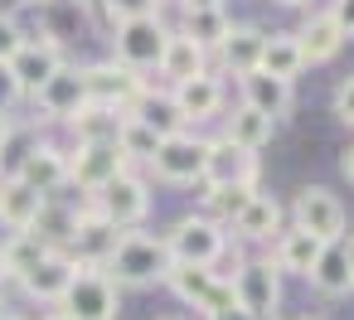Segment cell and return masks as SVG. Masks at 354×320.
Listing matches in <instances>:
<instances>
[{
  "instance_id": "18",
  "label": "cell",
  "mask_w": 354,
  "mask_h": 320,
  "mask_svg": "<svg viewBox=\"0 0 354 320\" xmlns=\"http://www.w3.org/2000/svg\"><path fill=\"white\" fill-rule=\"evenodd\" d=\"M238 93H243V107H252V112H262V117H272V122L286 117L291 102H296L291 83L267 78V73H243V78H238Z\"/></svg>"
},
{
  "instance_id": "27",
  "label": "cell",
  "mask_w": 354,
  "mask_h": 320,
  "mask_svg": "<svg viewBox=\"0 0 354 320\" xmlns=\"http://www.w3.org/2000/svg\"><path fill=\"white\" fill-rule=\"evenodd\" d=\"M233 233L248 238V243H272V238L281 233V204H277L272 194H257V199L233 218Z\"/></svg>"
},
{
  "instance_id": "9",
  "label": "cell",
  "mask_w": 354,
  "mask_h": 320,
  "mask_svg": "<svg viewBox=\"0 0 354 320\" xmlns=\"http://www.w3.org/2000/svg\"><path fill=\"white\" fill-rule=\"evenodd\" d=\"M6 64H10V73H15L20 93H25V97H35V93H39V88H44V83L68 64V59H64V44H59L54 35H39V39H25Z\"/></svg>"
},
{
  "instance_id": "35",
  "label": "cell",
  "mask_w": 354,
  "mask_h": 320,
  "mask_svg": "<svg viewBox=\"0 0 354 320\" xmlns=\"http://www.w3.org/2000/svg\"><path fill=\"white\" fill-rule=\"evenodd\" d=\"M117 146H122V156H127V160H146V165H151V156L160 151V136H156L151 126H141L136 117H127V122H122V131H117Z\"/></svg>"
},
{
  "instance_id": "53",
  "label": "cell",
  "mask_w": 354,
  "mask_h": 320,
  "mask_svg": "<svg viewBox=\"0 0 354 320\" xmlns=\"http://www.w3.org/2000/svg\"><path fill=\"white\" fill-rule=\"evenodd\" d=\"M0 281H6V276H0Z\"/></svg>"
},
{
  "instance_id": "26",
  "label": "cell",
  "mask_w": 354,
  "mask_h": 320,
  "mask_svg": "<svg viewBox=\"0 0 354 320\" xmlns=\"http://www.w3.org/2000/svg\"><path fill=\"white\" fill-rule=\"evenodd\" d=\"M78 209H83V204H78ZM78 209H73V204H59V199H44V209H39V218L30 223V233H35L49 252H64V247H68V238H73Z\"/></svg>"
},
{
  "instance_id": "24",
  "label": "cell",
  "mask_w": 354,
  "mask_h": 320,
  "mask_svg": "<svg viewBox=\"0 0 354 320\" xmlns=\"http://www.w3.org/2000/svg\"><path fill=\"white\" fill-rule=\"evenodd\" d=\"M296 44H301V59H306V64H330V59L344 49V35H339V25H335L325 10H315V15L296 30Z\"/></svg>"
},
{
  "instance_id": "50",
  "label": "cell",
  "mask_w": 354,
  "mask_h": 320,
  "mask_svg": "<svg viewBox=\"0 0 354 320\" xmlns=\"http://www.w3.org/2000/svg\"><path fill=\"white\" fill-rule=\"evenodd\" d=\"M73 6H78V10H83V6H88V0H73Z\"/></svg>"
},
{
  "instance_id": "11",
  "label": "cell",
  "mask_w": 354,
  "mask_h": 320,
  "mask_svg": "<svg viewBox=\"0 0 354 320\" xmlns=\"http://www.w3.org/2000/svg\"><path fill=\"white\" fill-rule=\"evenodd\" d=\"M117 243H122V228H112L102 214H93L88 204L78 209V223H73V238H68V257H73V267H107V257L117 252Z\"/></svg>"
},
{
  "instance_id": "6",
  "label": "cell",
  "mask_w": 354,
  "mask_h": 320,
  "mask_svg": "<svg viewBox=\"0 0 354 320\" xmlns=\"http://www.w3.org/2000/svg\"><path fill=\"white\" fill-rule=\"evenodd\" d=\"M83 88H88V102L112 107V112H122V117H131V107L146 97V78L131 73V68H122L117 59L88 64V68H83Z\"/></svg>"
},
{
  "instance_id": "4",
  "label": "cell",
  "mask_w": 354,
  "mask_h": 320,
  "mask_svg": "<svg viewBox=\"0 0 354 320\" xmlns=\"http://www.w3.org/2000/svg\"><path fill=\"white\" fill-rule=\"evenodd\" d=\"M165 39L170 30L160 25V15H141V20H127V25H112V49H117V64L131 68V73H151L165 54Z\"/></svg>"
},
{
  "instance_id": "20",
  "label": "cell",
  "mask_w": 354,
  "mask_h": 320,
  "mask_svg": "<svg viewBox=\"0 0 354 320\" xmlns=\"http://www.w3.org/2000/svg\"><path fill=\"white\" fill-rule=\"evenodd\" d=\"M204 185H257V156L233 151L228 141H209Z\"/></svg>"
},
{
  "instance_id": "19",
  "label": "cell",
  "mask_w": 354,
  "mask_h": 320,
  "mask_svg": "<svg viewBox=\"0 0 354 320\" xmlns=\"http://www.w3.org/2000/svg\"><path fill=\"white\" fill-rule=\"evenodd\" d=\"M156 73H160V78H170V88H175V83H189V78L209 73V54H204L194 39H185L180 30H170V39H165V54H160Z\"/></svg>"
},
{
  "instance_id": "28",
  "label": "cell",
  "mask_w": 354,
  "mask_h": 320,
  "mask_svg": "<svg viewBox=\"0 0 354 320\" xmlns=\"http://www.w3.org/2000/svg\"><path fill=\"white\" fill-rule=\"evenodd\" d=\"M301 68H306V59H301V44H296V35H267L257 73H267V78H281V83H296V73H301Z\"/></svg>"
},
{
  "instance_id": "1",
  "label": "cell",
  "mask_w": 354,
  "mask_h": 320,
  "mask_svg": "<svg viewBox=\"0 0 354 320\" xmlns=\"http://www.w3.org/2000/svg\"><path fill=\"white\" fill-rule=\"evenodd\" d=\"M175 262H170V252H165V238H151V233H122V243H117V252L107 257V281L122 291V286H156V281H165V272H170Z\"/></svg>"
},
{
  "instance_id": "14",
  "label": "cell",
  "mask_w": 354,
  "mask_h": 320,
  "mask_svg": "<svg viewBox=\"0 0 354 320\" xmlns=\"http://www.w3.org/2000/svg\"><path fill=\"white\" fill-rule=\"evenodd\" d=\"M35 102L44 107V117H54V122H68V117H78L83 107H88V88H83V68H73V64H64L39 93H35Z\"/></svg>"
},
{
  "instance_id": "25",
  "label": "cell",
  "mask_w": 354,
  "mask_h": 320,
  "mask_svg": "<svg viewBox=\"0 0 354 320\" xmlns=\"http://www.w3.org/2000/svg\"><path fill=\"white\" fill-rule=\"evenodd\" d=\"M44 257H49V247H44L35 233H10L6 243H0V276L25 281V276H30Z\"/></svg>"
},
{
  "instance_id": "37",
  "label": "cell",
  "mask_w": 354,
  "mask_h": 320,
  "mask_svg": "<svg viewBox=\"0 0 354 320\" xmlns=\"http://www.w3.org/2000/svg\"><path fill=\"white\" fill-rule=\"evenodd\" d=\"M228 305H238V301H233V281H228V276H218V281H214V291L204 296L199 315H218V310H228Z\"/></svg>"
},
{
  "instance_id": "8",
  "label": "cell",
  "mask_w": 354,
  "mask_h": 320,
  "mask_svg": "<svg viewBox=\"0 0 354 320\" xmlns=\"http://www.w3.org/2000/svg\"><path fill=\"white\" fill-rule=\"evenodd\" d=\"M291 228H301V233H310L315 243H339L344 238V204L330 194V189H320V185H306L296 199H291Z\"/></svg>"
},
{
  "instance_id": "22",
  "label": "cell",
  "mask_w": 354,
  "mask_h": 320,
  "mask_svg": "<svg viewBox=\"0 0 354 320\" xmlns=\"http://www.w3.org/2000/svg\"><path fill=\"white\" fill-rule=\"evenodd\" d=\"M320 247H325V243H315L310 233H301V228H281V233L272 238V267H277V272L310 276V267H315Z\"/></svg>"
},
{
  "instance_id": "36",
  "label": "cell",
  "mask_w": 354,
  "mask_h": 320,
  "mask_svg": "<svg viewBox=\"0 0 354 320\" xmlns=\"http://www.w3.org/2000/svg\"><path fill=\"white\" fill-rule=\"evenodd\" d=\"M102 15L112 25H127V20H141V15H156V0H97Z\"/></svg>"
},
{
  "instance_id": "13",
  "label": "cell",
  "mask_w": 354,
  "mask_h": 320,
  "mask_svg": "<svg viewBox=\"0 0 354 320\" xmlns=\"http://www.w3.org/2000/svg\"><path fill=\"white\" fill-rule=\"evenodd\" d=\"M15 180H25L30 189H39L44 199H54V189H64L68 185V156L59 151V146H30L20 160H15V170H10Z\"/></svg>"
},
{
  "instance_id": "3",
  "label": "cell",
  "mask_w": 354,
  "mask_h": 320,
  "mask_svg": "<svg viewBox=\"0 0 354 320\" xmlns=\"http://www.w3.org/2000/svg\"><path fill=\"white\" fill-rule=\"evenodd\" d=\"M93 214H102L112 228H122V233H136V223L151 214V189H146V180L141 175H117V180H107L102 189H93L88 199H83Z\"/></svg>"
},
{
  "instance_id": "44",
  "label": "cell",
  "mask_w": 354,
  "mask_h": 320,
  "mask_svg": "<svg viewBox=\"0 0 354 320\" xmlns=\"http://www.w3.org/2000/svg\"><path fill=\"white\" fill-rule=\"evenodd\" d=\"M10 136H15V126H10V117L0 112V156H6V146H10Z\"/></svg>"
},
{
  "instance_id": "29",
  "label": "cell",
  "mask_w": 354,
  "mask_h": 320,
  "mask_svg": "<svg viewBox=\"0 0 354 320\" xmlns=\"http://www.w3.org/2000/svg\"><path fill=\"white\" fill-rule=\"evenodd\" d=\"M122 122H127L122 112H112V107H97V102H88L78 117H68V126H73L78 146H107V141H117Z\"/></svg>"
},
{
  "instance_id": "51",
  "label": "cell",
  "mask_w": 354,
  "mask_h": 320,
  "mask_svg": "<svg viewBox=\"0 0 354 320\" xmlns=\"http://www.w3.org/2000/svg\"><path fill=\"white\" fill-rule=\"evenodd\" d=\"M0 320H20V315H0Z\"/></svg>"
},
{
  "instance_id": "40",
  "label": "cell",
  "mask_w": 354,
  "mask_h": 320,
  "mask_svg": "<svg viewBox=\"0 0 354 320\" xmlns=\"http://www.w3.org/2000/svg\"><path fill=\"white\" fill-rule=\"evenodd\" d=\"M325 15L339 25L344 39H354V0H330V10H325Z\"/></svg>"
},
{
  "instance_id": "48",
  "label": "cell",
  "mask_w": 354,
  "mask_h": 320,
  "mask_svg": "<svg viewBox=\"0 0 354 320\" xmlns=\"http://www.w3.org/2000/svg\"><path fill=\"white\" fill-rule=\"evenodd\" d=\"M20 6H49V0H20Z\"/></svg>"
},
{
  "instance_id": "41",
  "label": "cell",
  "mask_w": 354,
  "mask_h": 320,
  "mask_svg": "<svg viewBox=\"0 0 354 320\" xmlns=\"http://www.w3.org/2000/svg\"><path fill=\"white\" fill-rule=\"evenodd\" d=\"M25 44V35H20V25L10 20V15H0V59H10L15 49Z\"/></svg>"
},
{
  "instance_id": "43",
  "label": "cell",
  "mask_w": 354,
  "mask_h": 320,
  "mask_svg": "<svg viewBox=\"0 0 354 320\" xmlns=\"http://www.w3.org/2000/svg\"><path fill=\"white\" fill-rule=\"evenodd\" d=\"M180 10H223V0H180Z\"/></svg>"
},
{
  "instance_id": "7",
  "label": "cell",
  "mask_w": 354,
  "mask_h": 320,
  "mask_svg": "<svg viewBox=\"0 0 354 320\" xmlns=\"http://www.w3.org/2000/svg\"><path fill=\"white\" fill-rule=\"evenodd\" d=\"M204 165H209V141L204 136H189V131L165 136L160 151L151 156V170L165 185H204Z\"/></svg>"
},
{
  "instance_id": "34",
  "label": "cell",
  "mask_w": 354,
  "mask_h": 320,
  "mask_svg": "<svg viewBox=\"0 0 354 320\" xmlns=\"http://www.w3.org/2000/svg\"><path fill=\"white\" fill-rule=\"evenodd\" d=\"M214 281H218L214 267H180V262H175V267L165 272V286H170L185 305H194V310L204 305V296L214 291Z\"/></svg>"
},
{
  "instance_id": "10",
  "label": "cell",
  "mask_w": 354,
  "mask_h": 320,
  "mask_svg": "<svg viewBox=\"0 0 354 320\" xmlns=\"http://www.w3.org/2000/svg\"><path fill=\"white\" fill-rule=\"evenodd\" d=\"M233 281V301L248 310V315H277V296H281V281H277V267L267 257H252V262H238L228 272Z\"/></svg>"
},
{
  "instance_id": "33",
  "label": "cell",
  "mask_w": 354,
  "mask_h": 320,
  "mask_svg": "<svg viewBox=\"0 0 354 320\" xmlns=\"http://www.w3.org/2000/svg\"><path fill=\"white\" fill-rule=\"evenodd\" d=\"M228 30H233L228 10H185V20H180V35H185V39H194L204 54H209V49H218Z\"/></svg>"
},
{
  "instance_id": "12",
  "label": "cell",
  "mask_w": 354,
  "mask_h": 320,
  "mask_svg": "<svg viewBox=\"0 0 354 320\" xmlns=\"http://www.w3.org/2000/svg\"><path fill=\"white\" fill-rule=\"evenodd\" d=\"M131 170V160L122 156V146L117 141H107V146H78L73 156H68V185H78V189H102L107 180H117V175H127Z\"/></svg>"
},
{
  "instance_id": "21",
  "label": "cell",
  "mask_w": 354,
  "mask_h": 320,
  "mask_svg": "<svg viewBox=\"0 0 354 320\" xmlns=\"http://www.w3.org/2000/svg\"><path fill=\"white\" fill-rule=\"evenodd\" d=\"M272 131H277V122L272 117H262V112H252V107H233L228 112V122H223V136L218 141H228L233 151H248V156H257L267 141H272Z\"/></svg>"
},
{
  "instance_id": "16",
  "label": "cell",
  "mask_w": 354,
  "mask_h": 320,
  "mask_svg": "<svg viewBox=\"0 0 354 320\" xmlns=\"http://www.w3.org/2000/svg\"><path fill=\"white\" fill-rule=\"evenodd\" d=\"M262 44H267V35H262L257 25H233V30L223 35V44L214 49V54H218V68L233 73V78L257 73V64H262Z\"/></svg>"
},
{
  "instance_id": "49",
  "label": "cell",
  "mask_w": 354,
  "mask_h": 320,
  "mask_svg": "<svg viewBox=\"0 0 354 320\" xmlns=\"http://www.w3.org/2000/svg\"><path fill=\"white\" fill-rule=\"evenodd\" d=\"M44 320H68V315H59V310H54V315H44Z\"/></svg>"
},
{
  "instance_id": "2",
  "label": "cell",
  "mask_w": 354,
  "mask_h": 320,
  "mask_svg": "<svg viewBox=\"0 0 354 320\" xmlns=\"http://www.w3.org/2000/svg\"><path fill=\"white\" fill-rule=\"evenodd\" d=\"M165 252H170V262H180V267H214V272H218V262H223V252H228V233H223V223L194 214V218H180V223L165 233Z\"/></svg>"
},
{
  "instance_id": "23",
  "label": "cell",
  "mask_w": 354,
  "mask_h": 320,
  "mask_svg": "<svg viewBox=\"0 0 354 320\" xmlns=\"http://www.w3.org/2000/svg\"><path fill=\"white\" fill-rule=\"evenodd\" d=\"M73 272H78V267H73V257H68V252H49V257H44V262H39V267H35V272H30V276L20 281V286H25V296L59 305V296L68 291Z\"/></svg>"
},
{
  "instance_id": "46",
  "label": "cell",
  "mask_w": 354,
  "mask_h": 320,
  "mask_svg": "<svg viewBox=\"0 0 354 320\" xmlns=\"http://www.w3.org/2000/svg\"><path fill=\"white\" fill-rule=\"evenodd\" d=\"M344 247V262H349V272H354V233H349V243H339Z\"/></svg>"
},
{
  "instance_id": "30",
  "label": "cell",
  "mask_w": 354,
  "mask_h": 320,
  "mask_svg": "<svg viewBox=\"0 0 354 320\" xmlns=\"http://www.w3.org/2000/svg\"><path fill=\"white\" fill-rule=\"evenodd\" d=\"M310 281H315V291H325V296H349V291H354V272H349L339 243L320 247V257H315V267H310Z\"/></svg>"
},
{
  "instance_id": "15",
  "label": "cell",
  "mask_w": 354,
  "mask_h": 320,
  "mask_svg": "<svg viewBox=\"0 0 354 320\" xmlns=\"http://www.w3.org/2000/svg\"><path fill=\"white\" fill-rule=\"evenodd\" d=\"M170 102H175V112H180L185 126H189V122H204V117H214V112L223 107V78L199 73V78H189V83H175V88H170Z\"/></svg>"
},
{
  "instance_id": "32",
  "label": "cell",
  "mask_w": 354,
  "mask_h": 320,
  "mask_svg": "<svg viewBox=\"0 0 354 320\" xmlns=\"http://www.w3.org/2000/svg\"><path fill=\"white\" fill-rule=\"evenodd\" d=\"M131 117H136L141 126H151L160 141L185 131V122H180V112H175V102H170V93H151V88H146V97L131 107Z\"/></svg>"
},
{
  "instance_id": "47",
  "label": "cell",
  "mask_w": 354,
  "mask_h": 320,
  "mask_svg": "<svg viewBox=\"0 0 354 320\" xmlns=\"http://www.w3.org/2000/svg\"><path fill=\"white\" fill-rule=\"evenodd\" d=\"M277 6H310V0H277Z\"/></svg>"
},
{
  "instance_id": "17",
  "label": "cell",
  "mask_w": 354,
  "mask_h": 320,
  "mask_svg": "<svg viewBox=\"0 0 354 320\" xmlns=\"http://www.w3.org/2000/svg\"><path fill=\"white\" fill-rule=\"evenodd\" d=\"M39 209H44L39 189H30L15 175H0V223H6L10 233H30V223L39 218Z\"/></svg>"
},
{
  "instance_id": "42",
  "label": "cell",
  "mask_w": 354,
  "mask_h": 320,
  "mask_svg": "<svg viewBox=\"0 0 354 320\" xmlns=\"http://www.w3.org/2000/svg\"><path fill=\"white\" fill-rule=\"evenodd\" d=\"M204 320H257V315H248L243 305H228V310H218V315H204Z\"/></svg>"
},
{
  "instance_id": "54",
  "label": "cell",
  "mask_w": 354,
  "mask_h": 320,
  "mask_svg": "<svg viewBox=\"0 0 354 320\" xmlns=\"http://www.w3.org/2000/svg\"><path fill=\"white\" fill-rule=\"evenodd\" d=\"M306 320H310V315H306Z\"/></svg>"
},
{
  "instance_id": "31",
  "label": "cell",
  "mask_w": 354,
  "mask_h": 320,
  "mask_svg": "<svg viewBox=\"0 0 354 320\" xmlns=\"http://www.w3.org/2000/svg\"><path fill=\"white\" fill-rule=\"evenodd\" d=\"M262 189L257 185H204V218H214V223H233L252 199H257Z\"/></svg>"
},
{
  "instance_id": "39",
  "label": "cell",
  "mask_w": 354,
  "mask_h": 320,
  "mask_svg": "<svg viewBox=\"0 0 354 320\" xmlns=\"http://www.w3.org/2000/svg\"><path fill=\"white\" fill-rule=\"evenodd\" d=\"M335 117H339L344 126H354V73L335 88Z\"/></svg>"
},
{
  "instance_id": "52",
  "label": "cell",
  "mask_w": 354,
  "mask_h": 320,
  "mask_svg": "<svg viewBox=\"0 0 354 320\" xmlns=\"http://www.w3.org/2000/svg\"><path fill=\"white\" fill-rule=\"evenodd\" d=\"M156 6H160V0H156Z\"/></svg>"
},
{
  "instance_id": "38",
  "label": "cell",
  "mask_w": 354,
  "mask_h": 320,
  "mask_svg": "<svg viewBox=\"0 0 354 320\" xmlns=\"http://www.w3.org/2000/svg\"><path fill=\"white\" fill-rule=\"evenodd\" d=\"M20 97H25V93H20V83H15V73H10V64L0 59V112L10 117V107H15Z\"/></svg>"
},
{
  "instance_id": "5",
  "label": "cell",
  "mask_w": 354,
  "mask_h": 320,
  "mask_svg": "<svg viewBox=\"0 0 354 320\" xmlns=\"http://www.w3.org/2000/svg\"><path fill=\"white\" fill-rule=\"evenodd\" d=\"M117 286L107 281L102 267H78L68 291L59 296V315L68 320H117Z\"/></svg>"
},
{
  "instance_id": "45",
  "label": "cell",
  "mask_w": 354,
  "mask_h": 320,
  "mask_svg": "<svg viewBox=\"0 0 354 320\" xmlns=\"http://www.w3.org/2000/svg\"><path fill=\"white\" fill-rule=\"evenodd\" d=\"M339 170H344V180H349V185H354V146H349V151H344V156H339Z\"/></svg>"
}]
</instances>
